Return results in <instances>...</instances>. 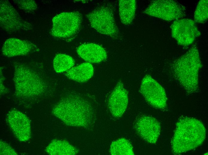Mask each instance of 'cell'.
Listing matches in <instances>:
<instances>
[{
  "label": "cell",
  "instance_id": "1",
  "mask_svg": "<svg viewBox=\"0 0 208 155\" xmlns=\"http://www.w3.org/2000/svg\"><path fill=\"white\" fill-rule=\"evenodd\" d=\"M52 113L66 124L72 126H87L93 118L90 104L80 96L74 95L61 100L54 107Z\"/></svg>",
  "mask_w": 208,
  "mask_h": 155
},
{
  "label": "cell",
  "instance_id": "2",
  "mask_svg": "<svg viewBox=\"0 0 208 155\" xmlns=\"http://www.w3.org/2000/svg\"><path fill=\"white\" fill-rule=\"evenodd\" d=\"M206 134V129L200 121L187 117L180 119L172 141L173 154H179L197 148L203 142Z\"/></svg>",
  "mask_w": 208,
  "mask_h": 155
},
{
  "label": "cell",
  "instance_id": "3",
  "mask_svg": "<svg viewBox=\"0 0 208 155\" xmlns=\"http://www.w3.org/2000/svg\"><path fill=\"white\" fill-rule=\"evenodd\" d=\"M198 48L195 45L175 61L173 74L181 86L188 93L196 92L198 85V72L201 68Z\"/></svg>",
  "mask_w": 208,
  "mask_h": 155
},
{
  "label": "cell",
  "instance_id": "4",
  "mask_svg": "<svg viewBox=\"0 0 208 155\" xmlns=\"http://www.w3.org/2000/svg\"><path fill=\"white\" fill-rule=\"evenodd\" d=\"M13 81L17 96L33 98L42 95L47 89L46 83L32 69L19 63H15Z\"/></svg>",
  "mask_w": 208,
  "mask_h": 155
},
{
  "label": "cell",
  "instance_id": "5",
  "mask_svg": "<svg viewBox=\"0 0 208 155\" xmlns=\"http://www.w3.org/2000/svg\"><path fill=\"white\" fill-rule=\"evenodd\" d=\"M87 16L91 26L99 33L116 38L118 30L112 8L102 5L89 13Z\"/></svg>",
  "mask_w": 208,
  "mask_h": 155
},
{
  "label": "cell",
  "instance_id": "6",
  "mask_svg": "<svg viewBox=\"0 0 208 155\" xmlns=\"http://www.w3.org/2000/svg\"><path fill=\"white\" fill-rule=\"evenodd\" d=\"M143 12L149 16L171 21L184 16L186 9L184 6L175 1L156 0L152 1Z\"/></svg>",
  "mask_w": 208,
  "mask_h": 155
},
{
  "label": "cell",
  "instance_id": "7",
  "mask_svg": "<svg viewBox=\"0 0 208 155\" xmlns=\"http://www.w3.org/2000/svg\"><path fill=\"white\" fill-rule=\"evenodd\" d=\"M82 21L81 16L78 12H63L58 14L52 20L51 34L59 38L70 37L79 30Z\"/></svg>",
  "mask_w": 208,
  "mask_h": 155
},
{
  "label": "cell",
  "instance_id": "8",
  "mask_svg": "<svg viewBox=\"0 0 208 155\" xmlns=\"http://www.w3.org/2000/svg\"><path fill=\"white\" fill-rule=\"evenodd\" d=\"M140 92L146 101L154 107L164 109L166 107L167 99L164 89L150 75H146L143 79Z\"/></svg>",
  "mask_w": 208,
  "mask_h": 155
},
{
  "label": "cell",
  "instance_id": "9",
  "mask_svg": "<svg viewBox=\"0 0 208 155\" xmlns=\"http://www.w3.org/2000/svg\"><path fill=\"white\" fill-rule=\"evenodd\" d=\"M0 5V27L3 29L14 32L32 28L30 24L22 19L9 1L1 0Z\"/></svg>",
  "mask_w": 208,
  "mask_h": 155
},
{
  "label": "cell",
  "instance_id": "10",
  "mask_svg": "<svg viewBox=\"0 0 208 155\" xmlns=\"http://www.w3.org/2000/svg\"><path fill=\"white\" fill-rule=\"evenodd\" d=\"M171 28L172 37L178 44L184 46L192 44L201 35L196 22L190 19L177 20L172 23Z\"/></svg>",
  "mask_w": 208,
  "mask_h": 155
},
{
  "label": "cell",
  "instance_id": "11",
  "mask_svg": "<svg viewBox=\"0 0 208 155\" xmlns=\"http://www.w3.org/2000/svg\"><path fill=\"white\" fill-rule=\"evenodd\" d=\"M7 120L11 129L19 140L25 142L30 138V123L25 114L17 110H12L7 115Z\"/></svg>",
  "mask_w": 208,
  "mask_h": 155
},
{
  "label": "cell",
  "instance_id": "12",
  "mask_svg": "<svg viewBox=\"0 0 208 155\" xmlns=\"http://www.w3.org/2000/svg\"><path fill=\"white\" fill-rule=\"evenodd\" d=\"M135 128L138 134L145 141L152 144L156 142L160 134V125L155 118L143 116L137 120Z\"/></svg>",
  "mask_w": 208,
  "mask_h": 155
},
{
  "label": "cell",
  "instance_id": "13",
  "mask_svg": "<svg viewBox=\"0 0 208 155\" xmlns=\"http://www.w3.org/2000/svg\"><path fill=\"white\" fill-rule=\"evenodd\" d=\"M128 102V92L121 81H119L111 94L108 106L112 115L116 117L122 116L126 111Z\"/></svg>",
  "mask_w": 208,
  "mask_h": 155
},
{
  "label": "cell",
  "instance_id": "14",
  "mask_svg": "<svg viewBox=\"0 0 208 155\" xmlns=\"http://www.w3.org/2000/svg\"><path fill=\"white\" fill-rule=\"evenodd\" d=\"M38 49L35 45L30 41L11 38L5 41L1 51L4 55L12 57L26 55Z\"/></svg>",
  "mask_w": 208,
  "mask_h": 155
},
{
  "label": "cell",
  "instance_id": "15",
  "mask_svg": "<svg viewBox=\"0 0 208 155\" xmlns=\"http://www.w3.org/2000/svg\"><path fill=\"white\" fill-rule=\"evenodd\" d=\"M78 55L84 60L90 63H98L107 57L105 50L101 46L94 43L82 44L77 48Z\"/></svg>",
  "mask_w": 208,
  "mask_h": 155
},
{
  "label": "cell",
  "instance_id": "16",
  "mask_svg": "<svg viewBox=\"0 0 208 155\" xmlns=\"http://www.w3.org/2000/svg\"><path fill=\"white\" fill-rule=\"evenodd\" d=\"M94 72L92 65L90 63L85 62L72 67L67 71L65 75L70 79L79 82H84L92 77Z\"/></svg>",
  "mask_w": 208,
  "mask_h": 155
},
{
  "label": "cell",
  "instance_id": "17",
  "mask_svg": "<svg viewBox=\"0 0 208 155\" xmlns=\"http://www.w3.org/2000/svg\"><path fill=\"white\" fill-rule=\"evenodd\" d=\"M45 151L48 154L52 155H73L78 152L77 149L68 142L57 140H52Z\"/></svg>",
  "mask_w": 208,
  "mask_h": 155
},
{
  "label": "cell",
  "instance_id": "18",
  "mask_svg": "<svg viewBox=\"0 0 208 155\" xmlns=\"http://www.w3.org/2000/svg\"><path fill=\"white\" fill-rule=\"evenodd\" d=\"M136 8L135 0L119 1V14L121 22L125 25L130 24L134 17Z\"/></svg>",
  "mask_w": 208,
  "mask_h": 155
},
{
  "label": "cell",
  "instance_id": "19",
  "mask_svg": "<svg viewBox=\"0 0 208 155\" xmlns=\"http://www.w3.org/2000/svg\"><path fill=\"white\" fill-rule=\"evenodd\" d=\"M131 144L125 138H121L113 142L111 144L110 152L113 155H133Z\"/></svg>",
  "mask_w": 208,
  "mask_h": 155
},
{
  "label": "cell",
  "instance_id": "20",
  "mask_svg": "<svg viewBox=\"0 0 208 155\" xmlns=\"http://www.w3.org/2000/svg\"><path fill=\"white\" fill-rule=\"evenodd\" d=\"M75 64V61L71 56L63 54H58L54 57L53 65L55 71L62 73L68 71Z\"/></svg>",
  "mask_w": 208,
  "mask_h": 155
},
{
  "label": "cell",
  "instance_id": "21",
  "mask_svg": "<svg viewBox=\"0 0 208 155\" xmlns=\"http://www.w3.org/2000/svg\"><path fill=\"white\" fill-rule=\"evenodd\" d=\"M208 0H202L198 3L194 13V21L202 23L206 21L208 17Z\"/></svg>",
  "mask_w": 208,
  "mask_h": 155
},
{
  "label": "cell",
  "instance_id": "22",
  "mask_svg": "<svg viewBox=\"0 0 208 155\" xmlns=\"http://www.w3.org/2000/svg\"><path fill=\"white\" fill-rule=\"evenodd\" d=\"M13 1L19 9L28 12H33L37 8V4L33 0H17Z\"/></svg>",
  "mask_w": 208,
  "mask_h": 155
},
{
  "label": "cell",
  "instance_id": "23",
  "mask_svg": "<svg viewBox=\"0 0 208 155\" xmlns=\"http://www.w3.org/2000/svg\"><path fill=\"white\" fill-rule=\"evenodd\" d=\"M1 155H17L15 151L8 144L0 141Z\"/></svg>",
  "mask_w": 208,
  "mask_h": 155
},
{
  "label": "cell",
  "instance_id": "24",
  "mask_svg": "<svg viewBox=\"0 0 208 155\" xmlns=\"http://www.w3.org/2000/svg\"><path fill=\"white\" fill-rule=\"evenodd\" d=\"M1 71H0V92L1 94L6 92L7 90L3 84L4 77L2 75Z\"/></svg>",
  "mask_w": 208,
  "mask_h": 155
}]
</instances>
